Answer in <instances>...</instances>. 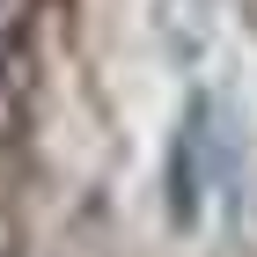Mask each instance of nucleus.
Segmentation results:
<instances>
[{"label":"nucleus","instance_id":"2","mask_svg":"<svg viewBox=\"0 0 257 257\" xmlns=\"http://www.w3.org/2000/svg\"><path fill=\"white\" fill-rule=\"evenodd\" d=\"M220 8H228V0H147V30H155L162 59L177 66V74H198V59L213 52Z\"/></svg>","mask_w":257,"mask_h":257},{"label":"nucleus","instance_id":"1","mask_svg":"<svg viewBox=\"0 0 257 257\" xmlns=\"http://www.w3.org/2000/svg\"><path fill=\"white\" fill-rule=\"evenodd\" d=\"M220 177H228V103L213 88H191L177 125H169V147H162V213H169L177 235L206 228Z\"/></svg>","mask_w":257,"mask_h":257}]
</instances>
